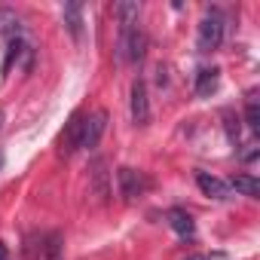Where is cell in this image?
Returning <instances> with one entry per match:
<instances>
[{
  "instance_id": "obj_1",
  "label": "cell",
  "mask_w": 260,
  "mask_h": 260,
  "mask_svg": "<svg viewBox=\"0 0 260 260\" xmlns=\"http://www.w3.org/2000/svg\"><path fill=\"white\" fill-rule=\"evenodd\" d=\"M116 52L122 61L128 64H138L144 55H147V34L135 25V28H119V43H116Z\"/></svg>"
},
{
  "instance_id": "obj_2",
  "label": "cell",
  "mask_w": 260,
  "mask_h": 260,
  "mask_svg": "<svg viewBox=\"0 0 260 260\" xmlns=\"http://www.w3.org/2000/svg\"><path fill=\"white\" fill-rule=\"evenodd\" d=\"M223 43V16L217 10L205 13L199 22V34H196V49L199 52H214Z\"/></svg>"
},
{
  "instance_id": "obj_3",
  "label": "cell",
  "mask_w": 260,
  "mask_h": 260,
  "mask_svg": "<svg viewBox=\"0 0 260 260\" xmlns=\"http://www.w3.org/2000/svg\"><path fill=\"white\" fill-rule=\"evenodd\" d=\"M104 128H107V113L104 110H95L92 116L83 119V138H80V150H95L101 135H104Z\"/></svg>"
},
{
  "instance_id": "obj_4",
  "label": "cell",
  "mask_w": 260,
  "mask_h": 260,
  "mask_svg": "<svg viewBox=\"0 0 260 260\" xmlns=\"http://www.w3.org/2000/svg\"><path fill=\"white\" fill-rule=\"evenodd\" d=\"M128 107H132L135 125H147L150 122V95H147V83L144 80H135L132 83V98H128Z\"/></svg>"
},
{
  "instance_id": "obj_5",
  "label": "cell",
  "mask_w": 260,
  "mask_h": 260,
  "mask_svg": "<svg viewBox=\"0 0 260 260\" xmlns=\"http://www.w3.org/2000/svg\"><path fill=\"white\" fill-rule=\"evenodd\" d=\"M116 184H119V196H122L125 202H132L135 196H141V193H144V187H147L144 175H141V172H135V169H128V166H122V169L116 172Z\"/></svg>"
},
{
  "instance_id": "obj_6",
  "label": "cell",
  "mask_w": 260,
  "mask_h": 260,
  "mask_svg": "<svg viewBox=\"0 0 260 260\" xmlns=\"http://www.w3.org/2000/svg\"><path fill=\"white\" fill-rule=\"evenodd\" d=\"M89 187H92V196H98V202L110 199V172L101 156L92 159V166H89Z\"/></svg>"
},
{
  "instance_id": "obj_7",
  "label": "cell",
  "mask_w": 260,
  "mask_h": 260,
  "mask_svg": "<svg viewBox=\"0 0 260 260\" xmlns=\"http://www.w3.org/2000/svg\"><path fill=\"white\" fill-rule=\"evenodd\" d=\"M83 119L86 116H71V122L64 125V132H61V138H58V156H71V153H77L80 150V138H83Z\"/></svg>"
},
{
  "instance_id": "obj_8",
  "label": "cell",
  "mask_w": 260,
  "mask_h": 260,
  "mask_svg": "<svg viewBox=\"0 0 260 260\" xmlns=\"http://www.w3.org/2000/svg\"><path fill=\"white\" fill-rule=\"evenodd\" d=\"M196 184H199V190L208 196V199H217V202H226L233 193H230V184H223L220 178H214V175H208V172H196Z\"/></svg>"
},
{
  "instance_id": "obj_9",
  "label": "cell",
  "mask_w": 260,
  "mask_h": 260,
  "mask_svg": "<svg viewBox=\"0 0 260 260\" xmlns=\"http://www.w3.org/2000/svg\"><path fill=\"white\" fill-rule=\"evenodd\" d=\"M113 16H116L119 28H135L138 16H141V4L138 0H119V4H113Z\"/></svg>"
},
{
  "instance_id": "obj_10",
  "label": "cell",
  "mask_w": 260,
  "mask_h": 260,
  "mask_svg": "<svg viewBox=\"0 0 260 260\" xmlns=\"http://www.w3.org/2000/svg\"><path fill=\"white\" fill-rule=\"evenodd\" d=\"M217 83H220V68H199V74H196V95L199 98H211L217 92Z\"/></svg>"
},
{
  "instance_id": "obj_11",
  "label": "cell",
  "mask_w": 260,
  "mask_h": 260,
  "mask_svg": "<svg viewBox=\"0 0 260 260\" xmlns=\"http://www.w3.org/2000/svg\"><path fill=\"white\" fill-rule=\"evenodd\" d=\"M169 226L181 236V239H193L196 236V223H193V217L184 211V208H169Z\"/></svg>"
},
{
  "instance_id": "obj_12",
  "label": "cell",
  "mask_w": 260,
  "mask_h": 260,
  "mask_svg": "<svg viewBox=\"0 0 260 260\" xmlns=\"http://www.w3.org/2000/svg\"><path fill=\"white\" fill-rule=\"evenodd\" d=\"M64 28L71 31V37L74 40H80V34H83V4L80 0H71V4H64Z\"/></svg>"
},
{
  "instance_id": "obj_13",
  "label": "cell",
  "mask_w": 260,
  "mask_h": 260,
  "mask_svg": "<svg viewBox=\"0 0 260 260\" xmlns=\"http://www.w3.org/2000/svg\"><path fill=\"white\" fill-rule=\"evenodd\" d=\"M22 31V16L13 7H0V34L4 37H16Z\"/></svg>"
},
{
  "instance_id": "obj_14",
  "label": "cell",
  "mask_w": 260,
  "mask_h": 260,
  "mask_svg": "<svg viewBox=\"0 0 260 260\" xmlns=\"http://www.w3.org/2000/svg\"><path fill=\"white\" fill-rule=\"evenodd\" d=\"M230 187H233L236 193H242V196H251V199L260 196V181H257L254 175H233Z\"/></svg>"
},
{
  "instance_id": "obj_15",
  "label": "cell",
  "mask_w": 260,
  "mask_h": 260,
  "mask_svg": "<svg viewBox=\"0 0 260 260\" xmlns=\"http://www.w3.org/2000/svg\"><path fill=\"white\" fill-rule=\"evenodd\" d=\"M220 119H223V128H226V141L236 147V144H239V138H242V128H239V122H242V119H239V116H236V110H230V107H226V110H220Z\"/></svg>"
},
{
  "instance_id": "obj_16",
  "label": "cell",
  "mask_w": 260,
  "mask_h": 260,
  "mask_svg": "<svg viewBox=\"0 0 260 260\" xmlns=\"http://www.w3.org/2000/svg\"><path fill=\"white\" fill-rule=\"evenodd\" d=\"M43 260H61V254H64V242H61V233H49L46 239H43Z\"/></svg>"
},
{
  "instance_id": "obj_17",
  "label": "cell",
  "mask_w": 260,
  "mask_h": 260,
  "mask_svg": "<svg viewBox=\"0 0 260 260\" xmlns=\"http://www.w3.org/2000/svg\"><path fill=\"white\" fill-rule=\"evenodd\" d=\"M245 122L251 132H260V104H257V92H248L245 101Z\"/></svg>"
},
{
  "instance_id": "obj_18",
  "label": "cell",
  "mask_w": 260,
  "mask_h": 260,
  "mask_svg": "<svg viewBox=\"0 0 260 260\" xmlns=\"http://www.w3.org/2000/svg\"><path fill=\"white\" fill-rule=\"evenodd\" d=\"M242 159H245V162H254V159H257V147H251L248 153H242Z\"/></svg>"
},
{
  "instance_id": "obj_19",
  "label": "cell",
  "mask_w": 260,
  "mask_h": 260,
  "mask_svg": "<svg viewBox=\"0 0 260 260\" xmlns=\"http://www.w3.org/2000/svg\"><path fill=\"white\" fill-rule=\"evenodd\" d=\"M0 260H10V251H7V245L0 242Z\"/></svg>"
},
{
  "instance_id": "obj_20",
  "label": "cell",
  "mask_w": 260,
  "mask_h": 260,
  "mask_svg": "<svg viewBox=\"0 0 260 260\" xmlns=\"http://www.w3.org/2000/svg\"><path fill=\"white\" fill-rule=\"evenodd\" d=\"M187 260H205V257H202V254H190Z\"/></svg>"
},
{
  "instance_id": "obj_21",
  "label": "cell",
  "mask_w": 260,
  "mask_h": 260,
  "mask_svg": "<svg viewBox=\"0 0 260 260\" xmlns=\"http://www.w3.org/2000/svg\"><path fill=\"white\" fill-rule=\"evenodd\" d=\"M0 169H4V153H0Z\"/></svg>"
}]
</instances>
